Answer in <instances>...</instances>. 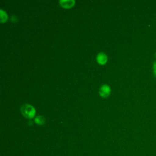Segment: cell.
<instances>
[{"label": "cell", "instance_id": "7a4b0ae2", "mask_svg": "<svg viewBox=\"0 0 156 156\" xmlns=\"http://www.w3.org/2000/svg\"><path fill=\"white\" fill-rule=\"evenodd\" d=\"M111 92V88L110 86L107 84H104L102 85L99 90V95L102 98H106L107 97Z\"/></svg>", "mask_w": 156, "mask_h": 156}, {"label": "cell", "instance_id": "277c9868", "mask_svg": "<svg viewBox=\"0 0 156 156\" xmlns=\"http://www.w3.org/2000/svg\"><path fill=\"white\" fill-rule=\"evenodd\" d=\"M60 4L65 8H70L75 4L74 0H60L59 1Z\"/></svg>", "mask_w": 156, "mask_h": 156}, {"label": "cell", "instance_id": "6da1fadb", "mask_svg": "<svg viewBox=\"0 0 156 156\" xmlns=\"http://www.w3.org/2000/svg\"><path fill=\"white\" fill-rule=\"evenodd\" d=\"M20 110L23 115L27 118H32L35 115V109L30 104H24L22 105Z\"/></svg>", "mask_w": 156, "mask_h": 156}, {"label": "cell", "instance_id": "52a82bcc", "mask_svg": "<svg viewBox=\"0 0 156 156\" xmlns=\"http://www.w3.org/2000/svg\"><path fill=\"white\" fill-rule=\"evenodd\" d=\"M153 72L154 76L156 77V60L153 63Z\"/></svg>", "mask_w": 156, "mask_h": 156}, {"label": "cell", "instance_id": "8992f818", "mask_svg": "<svg viewBox=\"0 0 156 156\" xmlns=\"http://www.w3.org/2000/svg\"><path fill=\"white\" fill-rule=\"evenodd\" d=\"M0 13H1V22L4 23L6 21L8 18V16L6 12L1 9H0Z\"/></svg>", "mask_w": 156, "mask_h": 156}, {"label": "cell", "instance_id": "ba28073f", "mask_svg": "<svg viewBox=\"0 0 156 156\" xmlns=\"http://www.w3.org/2000/svg\"><path fill=\"white\" fill-rule=\"evenodd\" d=\"M155 55H156V53H155Z\"/></svg>", "mask_w": 156, "mask_h": 156}, {"label": "cell", "instance_id": "5b68a950", "mask_svg": "<svg viewBox=\"0 0 156 156\" xmlns=\"http://www.w3.org/2000/svg\"><path fill=\"white\" fill-rule=\"evenodd\" d=\"M34 121H35V122L36 124H37L38 125H42V124L45 123L46 119L44 118V116L40 115V116H37V117L35 118Z\"/></svg>", "mask_w": 156, "mask_h": 156}, {"label": "cell", "instance_id": "3957f363", "mask_svg": "<svg viewBox=\"0 0 156 156\" xmlns=\"http://www.w3.org/2000/svg\"><path fill=\"white\" fill-rule=\"evenodd\" d=\"M107 59H108L107 55H106L105 53L102 52L98 53L96 56V60L98 63L100 65H104L107 62Z\"/></svg>", "mask_w": 156, "mask_h": 156}]
</instances>
